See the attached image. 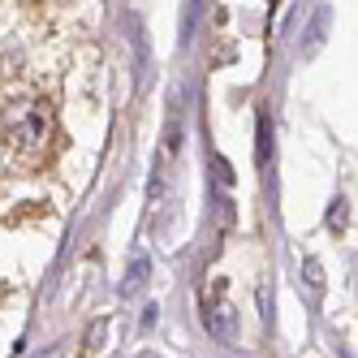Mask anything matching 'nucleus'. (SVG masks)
Listing matches in <instances>:
<instances>
[{
	"mask_svg": "<svg viewBox=\"0 0 358 358\" xmlns=\"http://www.w3.org/2000/svg\"><path fill=\"white\" fill-rule=\"evenodd\" d=\"M5 125L27 151H39L43 138H48V108L43 104H17V108H9Z\"/></svg>",
	"mask_w": 358,
	"mask_h": 358,
	"instance_id": "obj_1",
	"label": "nucleus"
},
{
	"mask_svg": "<svg viewBox=\"0 0 358 358\" xmlns=\"http://www.w3.org/2000/svg\"><path fill=\"white\" fill-rule=\"evenodd\" d=\"M208 328H212V337H220V341H234V337H238V315H234V306H229V302H220L216 311H208Z\"/></svg>",
	"mask_w": 358,
	"mask_h": 358,
	"instance_id": "obj_2",
	"label": "nucleus"
}]
</instances>
